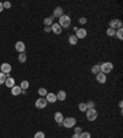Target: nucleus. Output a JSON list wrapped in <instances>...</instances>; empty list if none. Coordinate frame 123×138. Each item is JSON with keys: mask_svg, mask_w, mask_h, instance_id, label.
<instances>
[{"mask_svg": "<svg viewBox=\"0 0 123 138\" xmlns=\"http://www.w3.org/2000/svg\"><path fill=\"white\" fill-rule=\"evenodd\" d=\"M106 35L108 37H113L116 35V30H113V29H110V27H108V29L106 30Z\"/></svg>", "mask_w": 123, "mask_h": 138, "instance_id": "nucleus-25", "label": "nucleus"}, {"mask_svg": "<svg viewBox=\"0 0 123 138\" xmlns=\"http://www.w3.org/2000/svg\"><path fill=\"white\" fill-rule=\"evenodd\" d=\"M15 49H16L19 53H24L25 49H26V46H25V43L22 41H19V42L15 43Z\"/></svg>", "mask_w": 123, "mask_h": 138, "instance_id": "nucleus-11", "label": "nucleus"}, {"mask_svg": "<svg viewBox=\"0 0 123 138\" xmlns=\"http://www.w3.org/2000/svg\"><path fill=\"white\" fill-rule=\"evenodd\" d=\"M79 137L80 138H91V134L89 132H81V133L79 134Z\"/></svg>", "mask_w": 123, "mask_h": 138, "instance_id": "nucleus-30", "label": "nucleus"}, {"mask_svg": "<svg viewBox=\"0 0 123 138\" xmlns=\"http://www.w3.org/2000/svg\"><path fill=\"white\" fill-rule=\"evenodd\" d=\"M112 69H113V64L110 63V62H103V63L100 64V72L103 74H106V75L112 72Z\"/></svg>", "mask_w": 123, "mask_h": 138, "instance_id": "nucleus-2", "label": "nucleus"}, {"mask_svg": "<svg viewBox=\"0 0 123 138\" xmlns=\"http://www.w3.org/2000/svg\"><path fill=\"white\" fill-rule=\"evenodd\" d=\"M118 106H119V109H122V107H123V102L119 101V102H118Z\"/></svg>", "mask_w": 123, "mask_h": 138, "instance_id": "nucleus-36", "label": "nucleus"}, {"mask_svg": "<svg viewBox=\"0 0 123 138\" xmlns=\"http://www.w3.org/2000/svg\"><path fill=\"white\" fill-rule=\"evenodd\" d=\"M62 126H64L65 128H73L76 126V118L74 117H64L63 122H62Z\"/></svg>", "mask_w": 123, "mask_h": 138, "instance_id": "nucleus-3", "label": "nucleus"}, {"mask_svg": "<svg viewBox=\"0 0 123 138\" xmlns=\"http://www.w3.org/2000/svg\"><path fill=\"white\" fill-rule=\"evenodd\" d=\"M63 120H64V116H63V114H62V112H55V114H54V121L57 122L58 125H60V126H62V122H63Z\"/></svg>", "mask_w": 123, "mask_h": 138, "instance_id": "nucleus-15", "label": "nucleus"}, {"mask_svg": "<svg viewBox=\"0 0 123 138\" xmlns=\"http://www.w3.org/2000/svg\"><path fill=\"white\" fill-rule=\"evenodd\" d=\"M81 132H82L81 127H78V126H76L75 128H74V133H75V134H80Z\"/></svg>", "mask_w": 123, "mask_h": 138, "instance_id": "nucleus-31", "label": "nucleus"}, {"mask_svg": "<svg viewBox=\"0 0 123 138\" xmlns=\"http://www.w3.org/2000/svg\"><path fill=\"white\" fill-rule=\"evenodd\" d=\"M33 138H46V134H44V132H42V131H38V132H36V133H35Z\"/></svg>", "mask_w": 123, "mask_h": 138, "instance_id": "nucleus-27", "label": "nucleus"}, {"mask_svg": "<svg viewBox=\"0 0 123 138\" xmlns=\"http://www.w3.org/2000/svg\"><path fill=\"white\" fill-rule=\"evenodd\" d=\"M96 81L100 83V84H105V83L107 81V75L100 72L98 74H96Z\"/></svg>", "mask_w": 123, "mask_h": 138, "instance_id": "nucleus-10", "label": "nucleus"}, {"mask_svg": "<svg viewBox=\"0 0 123 138\" xmlns=\"http://www.w3.org/2000/svg\"><path fill=\"white\" fill-rule=\"evenodd\" d=\"M26 59H27V56H26V53H20V56H19V62L20 63H25L26 62Z\"/></svg>", "mask_w": 123, "mask_h": 138, "instance_id": "nucleus-24", "label": "nucleus"}, {"mask_svg": "<svg viewBox=\"0 0 123 138\" xmlns=\"http://www.w3.org/2000/svg\"><path fill=\"white\" fill-rule=\"evenodd\" d=\"M58 24L60 25L62 29H68V27H70V25H71V19L68 15H63V16L59 17Z\"/></svg>", "mask_w": 123, "mask_h": 138, "instance_id": "nucleus-1", "label": "nucleus"}, {"mask_svg": "<svg viewBox=\"0 0 123 138\" xmlns=\"http://www.w3.org/2000/svg\"><path fill=\"white\" fill-rule=\"evenodd\" d=\"M122 21L118 20V19H113V20L110 21V29H113V30H118V29H122Z\"/></svg>", "mask_w": 123, "mask_h": 138, "instance_id": "nucleus-5", "label": "nucleus"}, {"mask_svg": "<svg viewBox=\"0 0 123 138\" xmlns=\"http://www.w3.org/2000/svg\"><path fill=\"white\" fill-rule=\"evenodd\" d=\"M0 69H1V73H4L5 75H8L11 73V64H9V63H3V64L0 65Z\"/></svg>", "mask_w": 123, "mask_h": 138, "instance_id": "nucleus-6", "label": "nucleus"}, {"mask_svg": "<svg viewBox=\"0 0 123 138\" xmlns=\"http://www.w3.org/2000/svg\"><path fill=\"white\" fill-rule=\"evenodd\" d=\"M6 78H8V75H5L4 73H1V72H0V85L5 84V80H6Z\"/></svg>", "mask_w": 123, "mask_h": 138, "instance_id": "nucleus-28", "label": "nucleus"}, {"mask_svg": "<svg viewBox=\"0 0 123 138\" xmlns=\"http://www.w3.org/2000/svg\"><path fill=\"white\" fill-rule=\"evenodd\" d=\"M75 32H76V35H75V36H76V38H78V40H82V38H85L86 35H87V32H86L85 29H78Z\"/></svg>", "mask_w": 123, "mask_h": 138, "instance_id": "nucleus-13", "label": "nucleus"}, {"mask_svg": "<svg viewBox=\"0 0 123 138\" xmlns=\"http://www.w3.org/2000/svg\"><path fill=\"white\" fill-rule=\"evenodd\" d=\"M91 73L95 74V75L100 73V64H95V65H92V68H91Z\"/></svg>", "mask_w": 123, "mask_h": 138, "instance_id": "nucleus-23", "label": "nucleus"}, {"mask_svg": "<svg viewBox=\"0 0 123 138\" xmlns=\"http://www.w3.org/2000/svg\"><path fill=\"white\" fill-rule=\"evenodd\" d=\"M47 100H46L44 98H40V99H37V101H36V107L37 109H46L47 107Z\"/></svg>", "mask_w": 123, "mask_h": 138, "instance_id": "nucleus-7", "label": "nucleus"}, {"mask_svg": "<svg viewBox=\"0 0 123 138\" xmlns=\"http://www.w3.org/2000/svg\"><path fill=\"white\" fill-rule=\"evenodd\" d=\"M4 11V6H3V3H0V12Z\"/></svg>", "mask_w": 123, "mask_h": 138, "instance_id": "nucleus-35", "label": "nucleus"}, {"mask_svg": "<svg viewBox=\"0 0 123 138\" xmlns=\"http://www.w3.org/2000/svg\"><path fill=\"white\" fill-rule=\"evenodd\" d=\"M5 85L8 86V88H10V89H11L12 86L15 85V79H14L12 77H10V75H9V77L6 78V80H5Z\"/></svg>", "mask_w": 123, "mask_h": 138, "instance_id": "nucleus-16", "label": "nucleus"}, {"mask_svg": "<svg viewBox=\"0 0 123 138\" xmlns=\"http://www.w3.org/2000/svg\"><path fill=\"white\" fill-rule=\"evenodd\" d=\"M53 16H51V17H46L44 20H43V24L46 25V26H52V24H53Z\"/></svg>", "mask_w": 123, "mask_h": 138, "instance_id": "nucleus-20", "label": "nucleus"}, {"mask_svg": "<svg viewBox=\"0 0 123 138\" xmlns=\"http://www.w3.org/2000/svg\"><path fill=\"white\" fill-rule=\"evenodd\" d=\"M46 100H47V102H49V104H54V102H57V96H55V94L54 93H48L47 95H46Z\"/></svg>", "mask_w": 123, "mask_h": 138, "instance_id": "nucleus-12", "label": "nucleus"}, {"mask_svg": "<svg viewBox=\"0 0 123 138\" xmlns=\"http://www.w3.org/2000/svg\"><path fill=\"white\" fill-rule=\"evenodd\" d=\"M51 30H52V32H54L55 35H60L63 29L60 27V25L58 24V22H53L52 26H51Z\"/></svg>", "mask_w": 123, "mask_h": 138, "instance_id": "nucleus-9", "label": "nucleus"}, {"mask_svg": "<svg viewBox=\"0 0 123 138\" xmlns=\"http://www.w3.org/2000/svg\"><path fill=\"white\" fill-rule=\"evenodd\" d=\"M118 40L122 41L123 40V29H118V30H116V35H115Z\"/></svg>", "mask_w": 123, "mask_h": 138, "instance_id": "nucleus-22", "label": "nucleus"}, {"mask_svg": "<svg viewBox=\"0 0 123 138\" xmlns=\"http://www.w3.org/2000/svg\"><path fill=\"white\" fill-rule=\"evenodd\" d=\"M3 6H4V9H10L11 8V3L10 1H5V3H3Z\"/></svg>", "mask_w": 123, "mask_h": 138, "instance_id": "nucleus-32", "label": "nucleus"}, {"mask_svg": "<svg viewBox=\"0 0 123 138\" xmlns=\"http://www.w3.org/2000/svg\"><path fill=\"white\" fill-rule=\"evenodd\" d=\"M20 88H21V90H27L30 88V83L27 80H22L20 84Z\"/></svg>", "mask_w": 123, "mask_h": 138, "instance_id": "nucleus-19", "label": "nucleus"}, {"mask_svg": "<svg viewBox=\"0 0 123 138\" xmlns=\"http://www.w3.org/2000/svg\"><path fill=\"white\" fill-rule=\"evenodd\" d=\"M63 15H64V10H63V8H62V6H57V8L54 9L53 15H52V16H53V19H55V17L59 19V17L63 16Z\"/></svg>", "mask_w": 123, "mask_h": 138, "instance_id": "nucleus-8", "label": "nucleus"}, {"mask_svg": "<svg viewBox=\"0 0 123 138\" xmlns=\"http://www.w3.org/2000/svg\"><path fill=\"white\" fill-rule=\"evenodd\" d=\"M85 105H86V109L87 110L95 109V102L94 101H87V102H85Z\"/></svg>", "mask_w": 123, "mask_h": 138, "instance_id": "nucleus-29", "label": "nucleus"}, {"mask_svg": "<svg viewBox=\"0 0 123 138\" xmlns=\"http://www.w3.org/2000/svg\"><path fill=\"white\" fill-rule=\"evenodd\" d=\"M55 96H57V100L58 101H64L66 99V93L64 90H59L57 94H55Z\"/></svg>", "mask_w": 123, "mask_h": 138, "instance_id": "nucleus-14", "label": "nucleus"}, {"mask_svg": "<svg viewBox=\"0 0 123 138\" xmlns=\"http://www.w3.org/2000/svg\"><path fill=\"white\" fill-rule=\"evenodd\" d=\"M78 38H76V36H75V35H70L69 36V43L71 46H75L76 45V43H78Z\"/></svg>", "mask_w": 123, "mask_h": 138, "instance_id": "nucleus-18", "label": "nucleus"}, {"mask_svg": "<svg viewBox=\"0 0 123 138\" xmlns=\"http://www.w3.org/2000/svg\"><path fill=\"white\" fill-rule=\"evenodd\" d=\"M44 32H52V30H51V26H46L44 27Z\"/></svg>", "mask_w": 123, "mask_h": 138, "instance_id": "nucleus-34", "label": "nucleus"}, {"mask_svg": "<svg viewBox=\"0 0 123 138\" xmlns=\"http://www.w3.org/2000/svg\"><path fill=\"white\" fill-rule=\"evenodd\" d=\"M47 89L46 88H40L38 89V95H40V98H46V95H47Z\"/></svg>", "mask_w": 123, "mask_h": 138, "instance_id": "nucleus-21", "label": "nucleus"}, {"mask_svg": "<svg viewBox=\"0 0 123 138\" xmlns=\"http://www.w3.org/2000/svg\"><path fill=\"white\" fill-rule=\"evenodd\" d=\"M78 109H79V111H81V112H86V111H87L85 102H80V104H79V106H78Z\"/></svg>", "mask_w": 123, "mask_h": 138, "instance_id": "nucleus-26", "label": "nucleus"}, {"mask_svg": "<svg viewBox=\"0 0 123 138\" xmlns=\"http://www.w3.org/2000/svg\"><path fill=\"white\" fill-rule=\"evenodd\" d=\"M98 117V112L96 109H90L86 111V118H87V121H96V118Z\"/></svg>", "mask_w": 123, "mask_h": 138, "instance_id": "nucleus-4", "label": "nucleus"}, {"mask_svg": "<svg viewBox=\"0 0 123 138\" xmlns=\"http://www.w3.org/2000/svg\"><path fill=\"white\" fill-rule=\"evenodd\" d=\"M11 94L14 95V96H19L21 94V88L20 86H17V85H14L11 88Z\"/></svg>", "mask_w": 123, "mask_h": 138, "instance_id": "nucleus-17", "label": "nucleus"}, {"mask_svg": "<svg viewBox=\"0 0 123 138\" xmlns=\"http://www.w3.org/2000/svg\"><path fill=\"white\" fill-rule=\"evenodd\" d=\"M79 22H80V24H81V25H85L86 22H87V19H86V17H84V16H82V17H80V19H79Z\"/></svg>", "mask_w": 123, "mask_h": 138, "instance_id": "nucleus-33", "label": "nucleus"}, {"mask_svg": "<svg viewBox=\"0 0 123 138\" xmlns=\"http://www.w3.org/2000/svg\"><path fill=\"white\" fill-rule=\"evenodd\" d=\"M71 138H80V137H79V134H75V133H74L73 136H71Z\"/></svg>", "mask_w": 123, "mask_h": 138, "instance_id": "nucleus-37", "label": "nucleus"}]
</instances>
